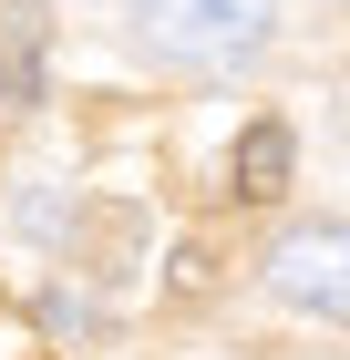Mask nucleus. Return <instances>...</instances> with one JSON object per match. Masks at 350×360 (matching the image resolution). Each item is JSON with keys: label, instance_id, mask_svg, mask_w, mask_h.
Segmentation results:
<instances>
[{"label": "nucleus", "instance_id": "nucleus-1", "mask_svg": "<svg viewBox=\"0 0 350 360\" xmlns=\"http://www.w3.org/2000/svg\"><path fill=\"white\" fill-rule=\"evenodd\" d=\"M135 41L175 72H247L268 52V0H135Z\"/></svg>", "mask_w": 350, "mask_h": 360}, {"label": "nucleus", "instance_id": "nucleus-3", "mask_svg": "<svg viewBox=\"0 0 350 360\" xmlns=\"http://www.w3.org/2000/svg\"><path fill=\"white\" fill-rule=\"evenodd\" d=\"M289 165H299V144H289V124L268 113V124H247V134H237V165H227V175H237L247 206H268V195H289Z\"/></svg>", "mask_w": 350, "mask_h": 360}, {"label": "nucleus", "instance_id": "nucleus-2", "mask_svg": "<svg viewBox=\"0 0 350 360\" xmlns=\"http://www.w3.org/2000/svg\"><path fill=\"white\" fill-rule=\"evenodd\" d=\"M268 288L289 309H320V319H350V226H330V217H309V226H289L268 248Z\"/></svg>", "mask_w": 350, "mask_h": 360}]
</instances>
